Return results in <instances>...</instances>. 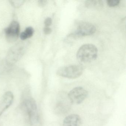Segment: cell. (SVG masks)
Listing matches in <instances>:
<instances>
[{"instance_id":"obj_1","label":"cell","mask_w":126,"mask_h":126,"mask_svg":"<svg viewBox=\"0 0 126 126\" xmlns=\"http://www.w3.org/2000/svg\"><path fill=\"white\" fill-rule=\"evenodd\" d=\"M21 108L31 124L34 125L38 122L37 105L33 98L31 97L25 98L21 102Z\"/></svg>"},{"instance_id":"obj_2","label":"cell","mask_w":126,"mask_h":126,"mask_svg":"<svg viewBox=\"0 0 126 126\" xmlns=\"http://www.w3.org/2000/svg\"><path fill=\"white\" fill-rule=\"evenodd\" d=\"M98 54V49L95 45L91 44H84L77 51V58L81 63H88L96 60Z\"/></svg>"},{"instance_id":"obj_3","label":"cell","mask_w":126,"mask_h":126,"mask_svg":"<svg viewBox=\"0 0 126 126\" xmlns=\"http://www.w3.org/2000/svg\"><path fill=\"white\" fill-rule=\"evenodd\" d=\"M27 44L20 42L12 47L8 52L6 62L9 65H12L18 62L23 56L26 50Z\"/></svg>"},{"instance_id":"obj_4","label":"cell","mask_w":126,"mask_h":126,"mask_svg":"<svg viewBox=\"0 0 126 126\" xmlns=\"http://www.w3.org/2000/svg\"><path fill=\"white\" fill-rule=\"evenodd\" d=\"M84 70V67L79 65L63 66L57 70V74L65 78L75 79L80 77L83 73Z\"/></svg>"},{"instance_id":"obj_5","label":"cell","mask_w":126,"mask_h":126,"mask_svg":"<svg viewBox=\"0 0 126 126\" xmlns=\"http://www.w3.org/2000/svg\"><path fill=\"white\" fill-rule=\"evenodd\" d=\"M88 93L87 91L82 87L74 88L69 92L68 97L71 103L79 104L87 98Z\"/></svg>"},{"instance_id":"obj_6","label":"cell","mask_w":126,"mask_h":126,"mask_svg":"<svg viewBox=\"0 0 126 126\" xmlns=\"http://www.w3.org/2000/svg\"><path fill=\"white\" fill-rule=\"evenodd\" d=\"M96 31V28L94 25L90 23L81 22L78 24L76 30L73 36L74 37H82L93 34Z\"/></svg>"},{"instance_id":"obj_7","label":"cell","mask_w":126,"mask_h":126,"mask_svg":"<svg viewBox=\"0 0 126 126\" xmlns=\"http://www.w3.org/2000/svg\"><path fill=\"white\" fill-rule=\"evenodd\" d=\"M20 31V26L18 22L13 21L5 30L6 39L8 42H14L17 40Z\"/></svg>"},{"instance_id":"obj_8","label":"cell","mask_w":126,"mask_h":126,"mask_svg":"<svg viewBox=\"0 0 126 126\" xmlns=\"http://www.w3.org/2000/svg\"><path fill=\"white\" fill-rule=\"evenodd\" d=\"M14 95L11 91L6 92L0 98V116L13 103Z\"/></svg>"},{"instance_id":"obj_9","label":"cell","mask_w":126,"mask_h":126,"mask_svg":"<svg viewBox=\"0 0 126 126\" xmlns=\"http://www.w3.org/2000/svg\"><path fill=\"white\" fill-rule=\"evenodd\" d=\"M81 120L80 116L77 114H71L64 119L63 126H80Z\"/></svg>"},{"instance_id":"obj_10","label":"cell","mask_w":126,"mask_h":126,"mask_svg":"<svg viewBox=\"0 0 126 126\" xmlns=\"http://www.w3.org/2000/svg\"><path fill=\"white\" fill-rule=\"evenodd\" d=\"M68 102L70 101L62 100L59 101L55 107V111L58 114H64L67 112L70 108V104Z\"/></svg>"},{"instance_id":"obj_11","label":"cell","mask_w":126,"mask_h":126,"mask_svg":"<svg viewBox=\"0 0 126 126\" xmlns=\"http://www.w3.org/2000/svg\"><path fill=\"white\" fill-rule=\"evenodd\" d=\"M33 29L32 27H29L26 29L25 31L20 34V37L22 40H25L28 38H31L33 34Z\"/></svg>"},{"instance_id":"obj_12","label":"cell","mask_w":126,"mask_h":126,"mask_svg":"<svg viewBox=\"0 0 126 126\" xmlns=\"http://www.w3.org/2000/svg\"><path fill=\"white\" fill-rule=\"evenodd\" d=\"M102 1L98 0H88L85 2V5L87 7H96L98 6H101L102 5Z\"/></svg>"},{"instance_id":"obj_13","label":"cell","mask_w":126,"mask_h":126,"mask_svg":"<svg viewBox=\"0 0 126 126\" xmlns=\"http://www.w3.org/2000/svg\"><path fill=\"white\" fill-rule=\"evenodd\" d=\"M120 1L118 0H108L107 1V4L110 7H115L119 4Z\"/></svg>"},{"instance_id":"obj_14","label":"cell","mask_w":126,"mask_h":126,"mask_svg":"<svg viewBox=\"0 0 126 126\" xmlns=\"http://www.w3.org/2000/svg\"><path fill=\"white\" fill-rule=\"evenodd\" d=\"M10 2L14 7L15 8H19L22 5L24 1L22 0H11Z\"/></svg>"},{"instance_id":"obj_15","label":"cell","mask_w":126,"mask_h":126,"mask_svg":"<svg viewBox=\"0 0 126 126\" xmlns=\"http://www.w3.org/2000/svg\"><path fill=\"white\" fill-rule=\"evenodd\" d=\"M52 19L50 17H47L45 20V27H49L52 24Z\"/></svg>"},{"instance_id":"obj_16","label":"cell","mask_w":126,"mask_h":126,"mask_svg":"<svg viewBox=\"0 0 126 126\" xmlns=\"http://www.w3.org/2000/svg\"><path fill=\"white\" fill-rule=\"evenodd\" d=\"M43 31L46 34H49L52 32V30L49 27H45Z\"/></svg>"},{"instance_id":"obj_17","label":"cell","mask_w":126,"mask_h":126,"mask_svg":"<svg viewBox=\"0 0 126 126\" xmlns=\"http://www.w3.org/2000/svg\"><path fill=\"white\" fill-rule=\"evenodd\" d=\"M47 3V0H40L38 1L39 5L41 7H43L45 6Z\"/></svg>"}]
</instances>
